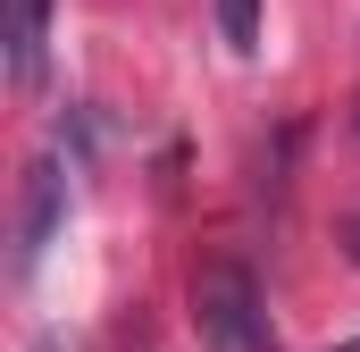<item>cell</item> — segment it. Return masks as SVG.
Segmentation results:
<instances>
[{
	"instance_id": "cell-1",
	"label": "cell",
	"mask_w": 360,
	"mask_h": 352,
	"mask_svg": "<svg viewBox=\"0 0 360 352\" xmlns=\"http://www.w3.org/2000/svg\"><path fill=\"white\" fill-rule=\"evenodd\" d=\"M193 327H201V352H285L243 260H210L193 277Z\"/></svg>"
},
{
	"instance_id": "cell-2",
	"label": "cell",
	"mask_w": 360,
	"mask_h": 352,
	"mask_svg": "<svg viewBox=\"0 0 360 352\" xmlns=\"http://www.w3.org/2000/svg\"><path fill=\"white\" fill-rule=\"evenodd\" d=\"M59 218H68V176H59V160H34L25 168V201H17V268H34L51 252Z\"/></svg>"
},
{
	"instance_id": "cell-3",
	"label": "cell",
	"mask_w": 360,
	"mask_h": 352,
	"mask_svg": "<svg viewBox=\"0 0 360 352\" xmlns=\"http://www.w3.org/2000/svg\"><path fill=\"white\" fill-rule=\"evenodd\" d=\"M42 42H51V0H8V76H17V92L42 84Z\"/></svg>"
},
{
	"instance_id": "cell-4",
	"label": "cell",
	"mask_w": 360,
	"mask_h": 352,
	"mask_svg": "<svg viewBox=\"0 0 360 352\" xmlns=\"http://www.w3.org/2000/svg\"><path fill=\"white\" fill-rule=\"evenodd\" d=\"M218 34H226L235 59H252L260 51V0H218Z\"/></svg>"
},
{
	"instance_id": "cell-5",
	"label": "cell",
	"mask_w": 360,
	"mask_h": 352,
	"mask_svg": "<svg viewBox=\"0 0 360 352\" xmlns=\"http://www.w3.org/2000/svg\"><path fill=\"white\" fill-rule=\"evenodd\" d=\"M34 352H68V336H42V344H34Z\"/></svg>"
},
{
	"instance_id": "cell-6",
	"label": "cell",
	"mask_w": 360,
	"mask_h": 352,
	"mask_svg": "<svg viewBox=\"0 0 360 352\" xmlns=\"http://www.w3.org/2000/svg\"><path fill=\"white\" fill-rule=\"evenodd\" d=\"M352 260H360V227H352Z\"/></svg>"
}]
</instances>
